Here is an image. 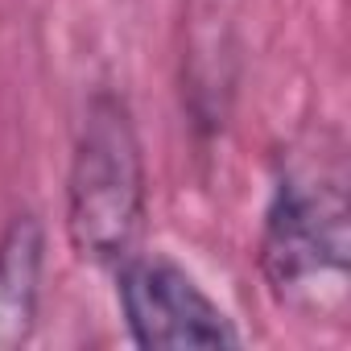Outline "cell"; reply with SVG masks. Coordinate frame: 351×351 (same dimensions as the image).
<instances>
[{
	"mask_svg": "<svg viewBox=\"0 0 351 351\" xmlns=\"http://www.w3.org/2000/svg\"><path fill=\"white\" fill-rule=\"evenodd\" d=\"M145 215L149 178L132 112L116 91H95L83 108L66 173L71 248L99 269H116L136 252Z\"/></svg>",
	"mask_w": 351,
	"mask_h": 351,
	"instance_id": "cell-1",
	"label": "cell"
},
{
	"mask_svg": "<svg viewBox=\"0 0 351 351\" xmlns=\"http://www.w3.org/2000/svg\"><path fill=\"white\" fill-rule=\"evenodd\" d=\"M351 207L339 165H289L261 228V273L281 306L343 310L351 265Z\"/></svg>",
	"mask_w": 351,
	"mask_h": 351,
	"instance_id": "cell-2",
	"label": "cell"
},
{
	"mask_svg": "<svg viewBox=\"0 0 351 351\" xmlns=\"http://www.w3.org/2000/svg\"><path fill=\"white\" fill-rule=\"evenodd\" d=\"M116 298L124 326L145 351H191V347H236L240 330L219 302L169 256L132 252L116 265Z\"/></svg>",
	"mask_w": 351,
	"mask_h": 351,
	"instance_id": "cell-3",
	"label": "cell"
},
{
	"mask_svg": "<svg viewBox=\"0 0 351 351\" xmlns=\"http://www.w3.org/2000/svg\"><path fill=\"white\" fill-rule=\"evenodd\" d=\"M46 273V228L21 211L0 232V351L25 347L38 326Z\"/></svg>",
	"mask_w": 351,
	"mask_h": 351,
	"instance_id": "cell-4",
	"label": "cell"
}]
</instances>
